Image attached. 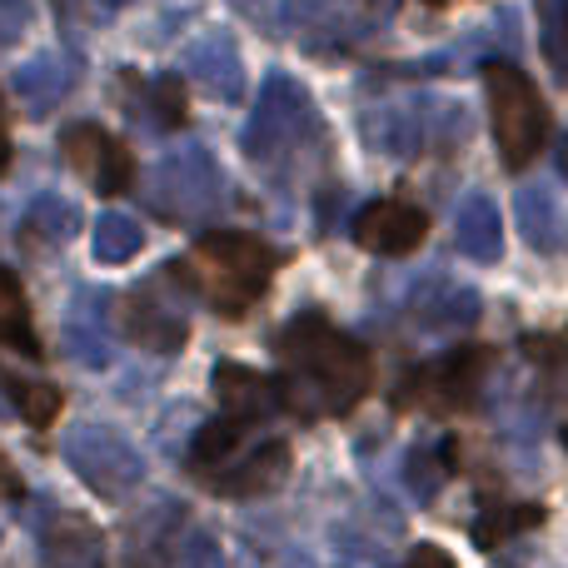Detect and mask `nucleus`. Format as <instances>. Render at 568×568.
I'll return each instance as SVG.
<instances>
[{"label":"nucleus","instance_id":"f03ea898","mask_svg":"<svg viewBox=\"0 0 568 568\" xmlns=\"http://www.w3.org/2000/svg\"><path fill=\"white\" fill-rule=\"evenodd\" d=\"M175 280H185L190 290H200L215 314L225 320H240L260 294L270 290L280 270V255L265 245L260 235H245V230H210V235L195 240L190 260L180 265H165Z\"/></svg>","mask_w":568,"mask_h":568},{"label":"nucleus","instance_id":"4c0bfd02","mask_svg":"<svg viewBox=\"0 0 568 568\" xmlns=\"http://www.w3.org/2000/svg\"><path fill=\"white\" fill-rule=\"evenodd\" d=\"M120 6H130V0H95V10H105V16L110 10H120Z\"/></svg>","mask_w":568,"mask_h":568},{"label":"nucleus","instance_id":"bb28decb","mask_svg":"<svg viewBox=\"0 0 568 568\" xmlns=\"http://www.w3.org/2000/svg\"><path fill=\"white\" fill-rule=\"evenodd\" d=\"M0 384L10 389V399H16V409L26 414V424H36V429L55 424V414H60V389H55V384L16 379V374H0Z\"/></svg>","mask_w":568,"mask_h":568},{"label":"nucleus","instance_id":"473e14b6","mask_svg":"<svg viewBox=\"0 0 568 568\" xmlns=\"http://www.w3.org/2000/svg\"><path fill=\"white\" fill-rule=\"evenodd\" d=\"M399 568H454V559L439 549V544H419V549H414Z\"/></svg>","mask_w":568,"mask_h":568},{"label":"nucleus","instance_id":"ea45409f","mask_svg":"<svg viewBox=\"0 0 568 568\" xmlns=\"http://www.w3.org/2000/svg\"><path fill=\"white\" fill-rule=\"evenodd\" d=\"M429 6H449V0H429Z\"/></svg>","mask_w":568,"mask_h":568},{"label":"nucleus","instance_id":"5701e85b","mask_svg":"<svg viewBox=\"0 0 568 568\" xmlns=\"http://www.w3.org/2000/svg\"><path fill=\"white\" fill-rule=\"evenodd\" d=\"M524 354L534 359L544 389H549L554 399H568V329H559V334H529V339H524Z\"/></svg>","mask_w":568,"mask_h":568},{"label":"nucleus","instance_id":"a878e982","mask_svg":"<svg viewBox=\"0 0 568 568\" xmlns=\"http://www.w3.org/2000/svg\"><path fill=\"white\" fill-rule=\"evenodd\" d=\"M26 230L30 235H40L45 245H70L75 230H80V210L70 205V200H60V195H40L36 205H30V215H26Z\"/></svg>","mask_w":568,"mask_h":568},{"label":"nucleus","instance_id":"ddd939ff","mask_svg":"<svg viewBox=\"0 0 568 568\" xmlns=\"http://www.w3.org/2000/svg\"><path fill=\"white\" fill-rule=\"evenodd\" d=\"M424 210L404 205V200H379V205L359 210L354 220V240H359L369 255H409L424 245Z\"/></svg>","mask_w":568,"mask_h":568},{"label":"nucleus","instance_id":"6ab92c4d","mask_svg":"<svg viewBox=\"0 0 568 568\" xmlns=\"http://www.w3.org/2000/svg\"><path fill=\"white\" fill-rule=\"evenodd\" d=\"M519 230L534 250H544V255L568 250V220H564L559 200H554V190H544V185L519 190Z\"/></svg>","mask_w":568,"mask_h":568},{"label":"nucleus","instance_id":"c756f323","mask_svg":"<svg viewBox=\"0 0 568 568\" xmlns=\"http://www.w3.org/2000/svg\"><path fill=\"white\" fill-rule=\"evenodd\" d=\"M145 105H150V125H160V130L185 125V85H180V75H160L150 85Z\"/></svg>","mask_w":568,"mask_h":568},{"label":"nucleus","instance_id":"f3484780","mask_svg":"<svg viewBox=\"0 0 568 568\" xmlns=\"http://www.w3.org/2000/svg\"><path fill=\"white\" fill-rule=\"evenodd\" d=\"M215 394H220V409L225 419L235 424H255V419H270L280 409V394L265 374L245 369V364H215Z\"/></svg>","mask_w":568,"mask_h":568},{"label":"nucleus","instance_id":"7c9ffc66","mask_svg":"<svg viewBox=\"0 0 568 568\" xmlns=\"http://www.w3.org/2000/svg\"><path fill=\"white\" fill-rule=\"evenodd\" d=\"M175 568H225V559H220V549H215L210 534H190V539L180 544Z\"/></svg>","mask_w":568,"mask_h":568},{"label":"nucleus","instance_id":"39448f33","mask_svg":"<svg viewBox=\"0 0 568 568\" xmlns=\"http://www.w3.org/2000/svg\"><path fill=\"white\" fill-rule=\"evenodd\" d=\"M220 195H225V180L205 145L170 150L145 180V205L160 220H210L220 210Z\"/></svg>","mask_w":568,"mask_h":568},{"label":"nucleus","instance_id":"9b49d317","mask_svg":"<svg viewBox=\"0 0 568 568\" xmlns=\"http://www.w3.org/2000/svg\"><path fill=\"white\" fill-rule=\"evenodd\" d=\"M284 474H290V444L265 439V444H255L250 454H235V459H230L225 469L210 474L205 484L215 494H225V499H255V494L280 489Z\"/></svg>","mask_w":568,"mask_h":568},{"label":"nucleus","instance_id":"dca6fc26","mask_svg":"<svg viewBox=\"0 0 568 568\" xmlns=\"http://www.w3.org/2000/svg\"><path fill=\"white\" fill-rule=\"evenodd\" d=\"M185 70L200 80V90L215 100H240L245 95V60H240V45L230 36H200L195 45L185 50Z\"/></svg>","mask_w":568,"mask_h":568},{"label":"nucleus","instance_id":"0eeeda50","mask_svg":"<svg viewBox=\"0 0 568 568\" xmlns=\"http://www.w3.org/2000/svg\"><path fill=\"white\" fill-rule=\"evenodd\" d=\"M65 464L100 499H125V494L140 489V479H145L140 449L120 429H110V424H75V429L65 434Z\"/></svg>","mask_w":568,"mask_h":568},{"label":"nucleus","instance_id":"2f4dec72","mask_svg":"<svg viewBox=\"0 0 568 568\" xmlns=\"http://www.w3.org/2000/svg\"><path fill=\"white\" fill-rule=\"evenodd\" d=\"M30 0H0V50L6 45H16L20 36H26V26H30Z\"/></svg>","mask_w":568,"mask_h":568},{"label":"nucleus","instance_id":"aec40b11","mask_svg":"<svg viewBox=\"0 0 568 568\" xmlns=\"http://www.w3.org/2000/svg\"><path fill=\"white\" fill-rule=\"evenodd\" d=\"M0 344L26 354V359H40V334H36V324H30L26 290H20V280L10 275L6 265H0Z\"/></svg>","mask_w":568,"mask_h":568},{"label":"nucleus","instance_id":"c9c22d12","mask_svg":"<svg viewBox=\"0 0 568 568\" xmlns=\"http://www.w3.org/2000/svg\"><path fill=\"white\" fill-rule=\"evenodd\" d=\"M10 165V135H6V120H0V170Z\"/></svg>","mask_w":568,"mask_h":568},{"label":"nucleus","instance_id":"f257e3e1","mask_svg":"<svg viewBox=\"0 0 568 568\" xmlns=\"http://www.w3.org/2000/svg\"><path fill=\"white\" fill-rule=\"evenodd\" d=\"M280 369L275 384L280 404L294 409L300 419H320V414H349L354 404L369 394L374 359L354 334L334 329L324 314H294L280 329Z\"/></svg>","mask_w":568,"mask_h":568},{"label":"nucleus","instance_id":"c85d7f7f","mask_svg":"<svg viewBox=\"0 0 568 568\" xmlns=\"http://www.w3.org/2000/svg\"><path fill=\"white\" fill-rule=\"evenodd\" d=\"M544 10V55L559 85H568V0H539Z\"/></svg>","mask_w":568,"mask_h":568},{"label":"nucleus","instance_id":"a211bd4d","mask_svg":"<svg viewBox=\"0 0 568 568\" xmlns=\"http://www.w3.org/2000/svg\"><path fill=\"white\" fill-rule=\"evenodd\" d=\"M454 245L459 255L479 260V265H494L504 255V230H499V210H494L489 195H469L454 215Z\"/></svg>","mask_w":568,"mask_h":568},{"label":"nucleus","instance_id":"20e7f679","mask_svg":"<svg viewBox=\"0 0 568 568\" xmlns=\"http://www.w3.org/2000/svg\"><path fill=\"white\" fill-rule=\"evenodd\" d=\"M484 90H489L494 110V140H499V160L509 170H524L539 155L544 135H549V105L534 90V80L509 60H489L484 65Z\"/></svg>","mask_w":568,"mask_h":568},{"label":"nucleus","instance_id":"7ed1b4c3","mask_svg":"<svg viewBox=\"0 0 568 568\" xmlns=\"http://www.w3.org/2000/svg\"><path fill=\"white\" fill-rule=\"evenodd\" d=\"M359 130L374 155L409 160L419 150H454L459 140H469V115L449 100H394V105H374Z\"/></svg>","mask_w":568,"mask_h":568},{"label":"nucleus","instance_id":"72a5a7b5","mask_svg":"<svg viewBox=\"0 0 568 568\" xmlns=\"http://www.w3.org/2000/svg\"><path fill=\"white\" fill-rule=\"evenodd\" d=\"M230 6H235L240 16H250L255 26H265V30H275V26H280V16L270 10V0H230Z\"/></svg>","mask_w":568,"mask_h":568},{"label":"nucleus","instance_id":"f8f14e48","mask_svg":"<svg viewBox=\"0 0 568 568\" xmlns=\"http://www.w3.org/2000/svg\"><path fill=\"white\" fill-rule=\"evenodd\" d=\"M409 314H414V324L429 334H459V329H469V324H479L484 300L469 284L424 280V284H414V294H409Z\"/></svg>","mask_w":568,"mask_h":568},{"label":"nucleus","instance_id":"9d476101","mask_svg":"<svg viewBox=\"0 0 568 568\" xmlns=\"http://www.w3.org/2000/svg\"><path fill=\"white\" fill-rule=\"evenodd\" d=\"M60 150H65L70 170H80L100 195H125V190L135 185V160H130V150L120 145L110 130L70 125L65 135H60Z\"/></svg>","mask_w":568,"mask_h":568},{"label":"nucleus","instance_id":"393cba45","mask_svg":"<svg viewBox=\"0 0 568 568\" xmlns=\"http://www.w3.org/2000/svg\"><path fill=\"white\" fill-rule=\"evenodd\" d=\"M140 245H145V230H140V220L130 215H100L95 225V260H105V265H125V260L140 255Z\"/></svg>","mask_w":568,"mask_h":568},{"label":"nucleus","instance_id":"4468645a","mask_svg":"<svg viewBox=\"0 0 568 568\" xmlns=\"http://www.w3.org/2000/svg\"><path fill=\"white\" fill-rule=\"evenodd\" d=\"M120 320H125V334L135 344H145V349L155 354H175L180 344H185L190 324H185V310L170 300H155V284H145V290H135L125 300V310H120Z\"/></svg>","mask_w":568,"mask_h":568},{"label":"nucleus","instance_id":"6e6552de","mask_svg":"<svg viewBox=\"0 0 568 568\" xmlns=\"http://www.w3.org/2000/svg\"><path fill=\"white\" fill-rule=\"evenodd\" d=\"M284 30L314 55H339V50L359 45L374 30V20L349 0H284Z\"/></svg>","mask_w":568,"mask_h":568},{"label":"nucleus","instance_id":"423d86ee","mask_svg":"<svg viewBox=\"0 0 568 568\" xmlns=\"http://www.w3.org/2000/svg\"><path fill=\"white\" fill-rule=\"evenodd\" d=\"M314 130V105L304 95V85H294L290 75H265L260 85V105L245 125V155L255 165L275 170L280 160H290L300 150V140Z\"/></svg>","mask_w":568,"mask_h":568},{"label":"nucleus","instance_id":"b1692460","mask_svg":"<svg viewBox=\"0 0 568 568\" xmlns=\"http://www.w3.org/2000/svg\"><path fill=\"white\" fill-rule=\"evenodd\" d=\"M449 449H454V444H439V449L414 444L409 459H404V479H409V489H414V499H419V504L439 499L444 479H449Z\"/></svg>","mask_w":568,"mask_h":568},{"label":"nucleus","instance_id":"f704fd0d","mask_svg":"<svg viewBox=\"0 0 568 568\" xmlns=\"http://www.w3.org/2000/svg\"><path fill=\"white\" fill-rule=\"evenodd\" d=\"M0 494H6V499H20V474L10 469L6 454H0Z\"/></svg>","mask_w":568,"mask_h":568},{"label":"nucleus","instance_id":"e433bc0d","mask_svg":"<svg viewBox=\"0 0 568 568\" xmlns=\"http://www.w3.org/2000/svg\"><path fill=\"white\" fill-rule=\"evenodd\" d=\"M559 170H564V180H568V135L559 140Z\"/></svg>","mask_w":568,"mask_h":568},{"label":"nucleus","instance_id":"412c9836","mask_svg":"<svg viewBox=\"0 0 568 568\" xmlns=\"http://www.w3.org/2000/svg\"><path fill=\"white\" fill-rule=\"evenodd\" d=\"M65 90H70V70L60 55H36L30 65L16 70V95L26 100L30 115H45L50 105H60Z\"/></svg>","mask_w":568,"mask_h":568},{"label":"nucleus","instance_id":"58836bf2","mask_svg":"<svg viewBox=\"0 0 568 568\" xmlns=\"http://www.w3.org/2000/svg\"><path fill=\"white\" fill-rule=\"evenodd\" d=\"M70 6H75V0H55V10H60V16H70Z\"/></svg>","mask_w":568,"mask_h":568},{"label":"nucleus","instance_id":"cd10ccee","mask_svg":"<svg viewBox=\"0 0 568 568\" xmlns=\"http://www.w3.org/2000/svg\"><path fill=\"white\" fill-rule=\"evenodd\" d=\"M544 524V509L539 504H514V509H489L479 524H474V539L484 544V549H494V544L514 539V534L524 529H539Z\"/></svg>","mask_w":568,"mask_h":568},{"label":"nucleus","instance_id":"1a4fd4ad","mask_svg":"<svg viewBox=\"0 0 568 568\" xmlns=\"http://www.w3.org/2000/svg\"><path fill=\"white\" fill-rule=\"evenodd\" d=\"M484 369H489V354L484 349H454L444 354L439 364H424L419 374L404 379V404H429V409H469L479 399V384Z\"/></svg>","mask_w":568,"mask_h":568},{"label":"nucleus","instance_id":"4be33fe9","mask_svg":"<svg viewBox=\"0 0 568 568\" xmlns=\"http://www.w3.org/2000/svg\"><path fill=\"white\" fill-rule=\"evenodd\" d=\"M245 424H235V419H215V424H205V429L195 434V444H190V469L200 474V479H210L215 469H225L230 459H235L240 449H245Z\"/></svg>","mask_w":568,"mask_h":568},{"label":"nucleus","instance_id":"2eb2a0df","mask_svg":"<svg viewBox=\"0 0 568 568\" xmlns=\"http://www.w3.org/2000/svg\"><path fill=\"white\" fill-rule=\"evenodd\" d=\"M40 568H105V534L80 514H55L40 529Z\"/></svg>","mask_w":568,"mask_h":568}]
</instances>
